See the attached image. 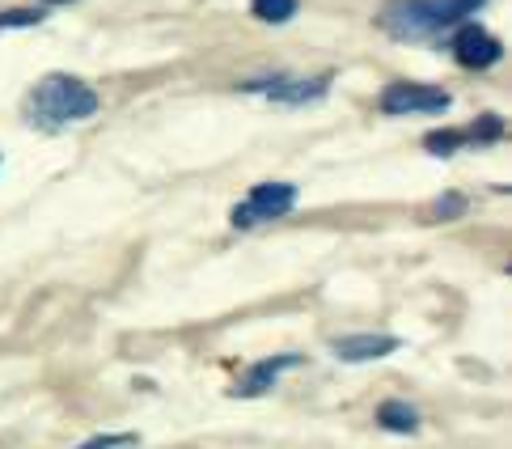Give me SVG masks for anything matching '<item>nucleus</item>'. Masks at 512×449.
Instances as JSON below:
<instances>
[{
    "label": "nucleus",
    "mask_w": 512,
    "mask_h": 449,
    "mask_svg": "<svg viewBox=\"0 0 512 449\" xmlns=\"http://www.w3.org/2000/svg\"><path fill=\"white\" fill-rule=\"evenodd\" d=\"M102 111V94L89 81L72 73H47L26 94L22 115L34 132H64L72 123H85Z\"/></svg>",
    "instance_id": "f257e3e1"
},
{
    "label": "nucleus",
    "mask_w": 512,
    "mask_h": 449,
    "mask_svg": "<svg viewBox=\"0 0 512 449\" xmlns=\"http://www.w3.org/2000/svg\"><path fill=\"white\" fill-rule=\"evenodd\" d=\"M483 5L487 0H386L377 26L398 43H436L441 34L470 22Z\"/></svg>",
    "instance_id": "f03ea898"
},
{
    "label": "nucleus",
    "mask_w": 512,
    "mask_h": 449,
    "mask_svg": "<svg viewBox=\"0 0 512 449\" xmlns=\"http://www.w3.org/2000/svg\"><path fill=\"white\" fill-rule=\"evenodd\" d=\"M297 195H301V191L292 187V183H259V187L246 191V200L233 204L229 225H233L237 233L271 225V221H280V217H288V212L297 208Z\"/></svg>",
    "instance_id": "7ed1b4c3"
},
{
    "label": "nucleus",
    "mask_w": 512,
    "mask_h": 449,
    "mask_svg": "<svg viewBox=\"0 0 512 449\" xmlns=\"http://www.w3.org/2000/svg\"><path fill=\"white\" fill-rule=\"evenodd\" d=\"M335 73H318V77H301V73H263L242 81V94H259L267 102L280 106H305V102H322L331 94Z\"/></svg>",
    "instance_id": "20e7f679"
},
{
    "label": "nucleus",
    "mask_w": 512,
    "mask_h": 449,
    "mask_svg": "<svg viewBox=\"0 0 512 449\" xmlns=\"http://www.w3.org/2000/svg\"><path fill=\"white\" fill-rule=\"evenodd\" d=\"M381 115H445L453 106V94L445 85H424V81H390L381 89Z\"/></svg>",
    "instance_id": "39448f33"
},
{
    "label": "nucleus",
    "mask_w": 512,
    "mask_h": 449,
    "mask_svg": "<svg viewBox=\"0 0 512 449\" xmlns=\"http://www.w3.org/2000/svg\"><path fill=\"white\" fill-rule=\"evenodd\" d=\"M449 51H453L457 64L470 68V73H487V68H496L504 60V43L487 26H479V22H462V26H457L453 39H449Z\"/></svg>",
    "instance_id": "423d86ee"
},
{
    "label": "nucleus",
    "mask_w": 512,
    "mask_h": 449,
    "mask_svg": "<svg viewBox=\"0 0 512 449\" xmlns=\"http://www.w3.org/2000/svg\"><path fill=\"white\" fill-rule=\"evenodd\" d=\"M504 140V119L500 115H483L479 123L470 128H445V132H428L424 136V149L432 157H453L457 149H470V145H500Z\"/></svg>",
    "instance_id": "0eeeda50"
},
{
    "label": "nucleus",
    "mask_w": 512,
    "mask_h": 449,
    "mask_svg": "<svg viewBox=\"0 0 512 449\" xmlns=\"http://www.w3.org/2000/svg\"><path fill=\"white\" fill-rule=\"evenodd\" d=\"M301 361H305V356H297V352H284V356H271V361L250 365L242 382L233 386V394H237V399H259V394H267V390L276 386L288 369H297Z\"/></svg>",
    "instance_id": "6e6552de"
},
{
    "label": "nucleus",
    "mask_w": 512,
    "mask_h": 449,
    "mask_svg": "<svg viewBox=\"0 0 512 449\" xmlns=\"http://www.w3.org/2000/svg\"><path fill=\"white\" fill-rule=\"evenodd\" d=\"M331 352L347 365H364V361H381V356L398 352V339L394 335H343L331 344Z\"/></svg>",
    "instance_id": "1a4fd4ad"
},
{
    "label": "nucleus",
    "mask_w": 512,
    "mask_h": 449,
    "mask_svg": "<svg viewBox=\"0 0 512 449\" xmlns=\"http://www.w3.org/2000/svg\"><path fill=\"white\" fill-rule=\"evenodd\" d=\"M377 424L386 428V433H419V411L407 403V399H386L377 407Z\"/></svg>",
    "instance_id": "9d476101"
},
{
    "label": "nucleus",
    "mask_w": 512,
    "mask_h": 449,
    "mask_svg": "<svg viewBox=\"0 0 512 449\" xmlns=\"http://www.w3.org/2000/svg\"><path fill=\"white\" fill-rule=\"evenodd\" d=\"M297 9H301V0H250V13L259 17V22H267V26L292 22V17H297Z\"/></svg>",
    "instance_id": "9b49d317"
},
{
    "label": "nucleus",
    "mask_w": 512,
    "mask_h": 449,
    "mask_svg": "<svg viewBox=\"0 0 512 449\" xmlns=\"http://www.w3.org/2000/svg\"><path fill=\"white\" fill-rule=\"evenodd\" d=\"M47 17V9H5L0 13V30H30Z\"/></svg>",
    "instance_id": "f8f14e48"
},
{
    "label": "nucleus",
    "mask_w": 512,
    "mask_h": 449,
    "mask_svg": "<svg viewBox=\"0 0 512 449\" xmlns=\"http://www.w3.org/2000/svg\"><path fill=\"white\" fill-rule=\"evenodd\" d=\"M462 212H466V195H462V191H445L441 200L432 204L428 217H432V221H453V217H462Z\"/></svg>",
    "instance_id": "ddd939ff"
},
{
    "label": "nucleus",
    "mask_w": 512,
    "mask_h": 449,
    "mask_svg": "<svg viewBox=\"0 0 512 449\" xmlns=\"http://www.w3.org/2000/svg\"><path fill=\"white\" fill-rule=\"evenodd\" d=\"M115 445H132V437H94V441L81 445V449H115Z\"/></svg>",
    "instance_id": "4468645a"
},
{
    "label": "nucleus",
    "mask_w": 512,
    "mask_h": 449,
    "mask_svg": "<svg viewBox=\"0 0 512 449\" xmlns=\"http://www.w3.org/2000/svg\"><path fill=\"white\" fill-rule=\"evenodd\" d=\"M47 5H68V0H47Z\"/></svg>",
    "instance_id": "2eb2a0df"
}]
</instances>
